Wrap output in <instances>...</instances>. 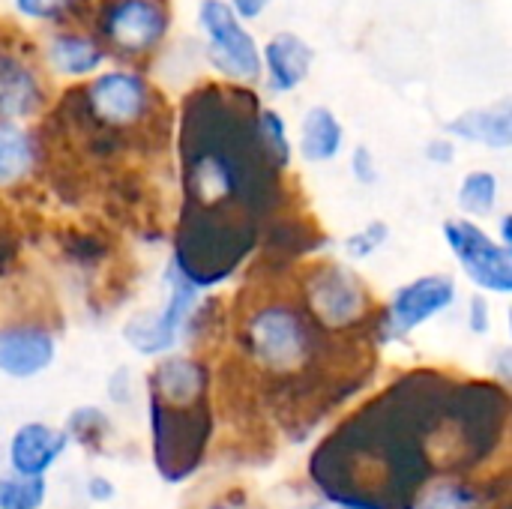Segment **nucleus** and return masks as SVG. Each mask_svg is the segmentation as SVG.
Returning a JSON list of instances; mask_svg holds the SVG:
<instances>
[{"label":"nucleus","instance_id":"20e7f679","mask_svg":"<svg viewBox=\"0 0 512 509\" xmlns=\"http://www.w3.org/2000/svg\"><path fill=\"white\" fill-rule=\"evenodd\" d=\"M81 99V111L99 129L117 132L144 123L153 114L156 90L141 72L132 69H108L99 72L84 90L75 93Z\"/></svg>","mask_w":512,"mask_h":509},{"label":"nucleus","instance_id":"dca6fc26","mask_svg":"<svg viewBox=\"0 0 512 509\" xmlns=\"http://www.w3.org/2000/svg\"><path fill=\"white\" fill-rule=\"evenodd\" d=\"M36 150L27 129L0 120V186L18 183L33 168Z\"/></svg>","mask_w":512,"mask_h":509},{"label":"nucleus","instance_id":"4468645a","mask_svg":"<svg viewBox=\"0 0 512 509\" xmlns=\"http://www.w3.org/2000/svg\"><path fill=\"white\" fill-rule=\"evenodd\" d=\"M105 57L108 54L99 45V39L87 33H75V30H57L54 36H48V45H45V60L51 63L54 72L66 78L96 75Z\"/></svg>","mask_w":512,"mask_h":509},{"label":"nucleus","instance_id":"a211bd4d","mask_svg":"<svg viewBox=\"0 0 512 509\" xmlns=\"http://www.w3.org/2000/svg\"><path fill=\"white\" fill-rule=\"evenodd\" d=\"M258 138H261V147L270 159V165L276 171H285L291 165V138H288V126H285V117L276 111V108H258Z\"/></svg>","mask_w":512,"mask_h":509},{"label":"nucleus","instance_id":"2eb2a0df","mask_svg":"<svg viewBox=\"0 0 512 509\" xmlns=\"http://www.w3.org/2000/svg\"><path fill=\"white\" fill-rule=\"evenodd\" d=\"M345 147V126L333 108L315 105L300 126V156L306 162H333Z\"/></svg>","mask_w":512,"mask_h":509},{"label":"nucleus","instance_id":"6ab92c4d","mask_svg":"<svg viewBox=\"0 0 512 509\" xmlns=\"http://www.w3.org/2000/svg\"><path fill=\"white\" fill-rule=\"evenodd\" d=\"M45 495H48L45 477H21V474L0 477V509H42Z\"/></svg>","mask_w":512,"mask_h":509},{"label":"nucleus","instance_id":"1a4fd4ad","mask_svg":"<svg viewBox=\"0 0 512 509\" xmlns=\"http://www.w3.org/2000/svg\"><path fill=\"white\" fill-rule=\"evenodd\" d=\"M315 63V48L297 36V33H276L267 39V45L261 48V75L267 78V87L273 93H291L297 90Z\"/></svg>","mask_w":512,"mask_h":509},{"label":"nucleus","instance_id":"bb28decb","mask_svg":"<svg viewBox=\"0 0 512 509\" xmlns=\"http://www.w3.org/2000/svg\"><path fill=\"white\" fill-rule=\"evenodd\" d=\"M228 6L237 12L240 21H255L264 15V9L270 6V0H228Z\"/></svg>","mask_w":512,"mask_h":509},{"label":"nucleus","instance_id":"a878e982","mask_svg":"<svg viewBox=\"0 0 512 509\" xmlns=\"http://www.w3.org/2000/svg\"><path fill=\"white\" fill-rule=\"evenodd\" d=\"M468 327H471L474 333H480V336L492 330L489 303H486L483 297H474V300H471V306H468Z\"/></svg>","mask_w":512,"mask_h":509},{"label":"nucleus","instance_id":"b1692460","mask_svg":"<svg viewBox=\"0 0 512 509\" xmlns=\"http://www.w3.org/2000/svg\"><path fill=\"white\" fill-rule=\"evenodd\" d=\"M351 174L363 186H375L378 183V162H375V153L366 144L351 150Z\"/></svg>","mask_w":512,"mask_h":509},{"label":"nucleus","instance_id":"9b49d317","mask_svg":"<svg viewBox=\"0 0 512 509\" xmlns=\"http://www.w3.org/2000/svg\"><path fill=\"white\" fill-rule=\"evenodd\" d=\"M69 435L63 429L45 426V423H24L15 429L9 441V465L12 474L21 477H45L51 465L66 453Z\"/></svg>","mask_w":512,"mask_h":509},{"label":"nucleus","instance_id":"cd10ccee","mask_svg":"<svg viewBox=\"0 0 512 509\" xmlns=\"http://www.w3.org/2000/svg\"><path fill=\"white\" fill-rule=\"evenodd\" d=\"M87 495H90V501L105 504V501H111V498H114V486H111L105 477H93V480L87 483Z\"/></svg>","mask_w":512,"mask_h":509},{"label":"nucleus","instance_id":"39448f33","mask_svg":"<svg viewBox=\"0 0 512 509\" xmlns=\"http://www.w3.org/2000/svg\"><path fill=\"white\" fill-rule=\"evenodd\" d=\"M165 306L156 318H135L126 324L123 336L126 342L144 354V357H159L165 351H171L186 327V321L192 318V309L201 297V288L171 261L168 273H165Z\"/></svg>","mask_w":512,"mask_h":509},{"label":"nucleus","instance_id":"f257e3e1","mask_svg":"<svg viewBox=\"0 0 512 509\" xmlns=\"http://www.w3.org/2000/svg\"><path fill=\"white\" fill-rule=\"evenodd\" d=\"M99 45L120 57L153 54L171 27L168 0H102L93 15Z\"/></svg>","mask_w":512,"mask_h":509},{"label":"nucleus","instance_id":"0eeeda50","mask_svg":"<svg viewBox=\"0 0 512 509\" xmlns=\"http://www.w3.org/2000/svg\"><path fill=\"white\" fill-rule=\"evenodd\" d=\"M306 300H309L315 321L327 330L360 324L372 309L369 288L351 267H342V264L318 267L306 285Z\"/></svg>","mask_w":512,"mask_h":509},{"label":"nucleus","instance_id":"4be33fe9","mask_svg":"<svg viewBox=\"0 0 512 509\" xmlns=\"http://www.w3.org/2000/svg\"><path fill=\"white\" fill-rule=\"evenodd\" d=\"M69 438L75 435L81 444H96V441H102L105 438V432H108V420H105V414L102 411H96V408H78L72 417H69V423H66V429H63Z\"/></svg>","mask_w":512,"mask_h":509},{"label":"nucleus","instance_id":"f03ea898","mask_svg":"<svg viewBox=\"0 0 512 509\" xmlns=\"http://www.w3.org/2000/svg\"><path fill=\"white\" fill-rule=\"evenodd\" d=\"M198 27L204 33L207 60L213 69L234 84H255L261 78V48L249 33L246 21L225 0L198 3Z\"/></svg>","mask_w":512,"mask_h":509},{"label":"nucleus","instance_id":"7ed1b4c3","mask_svg":"<svg viewBox=\"0 0 512 509\" xmlns=\"http://www.w3.org/2000/svg\"><path fill=\"white\" fill-rule=\"evenodd\" d=\"M249 357L273 375L297 372L309 363L315 342L300 312L291 306H264L246 324Z\"/></svg>","mask_w":512,"mask_h":509},{"label":"nucleus","instance_id":"c85d7f7f","mask_svg":"<svg viewBox=\"0 0 512 509\" xmlns=\"http://www.w3.org/2000/svg\"><path fill=\"white\" fill-rule=\"evenodd\" d=\"M207 509H234V507H225V504H216V507H207Z\"/></svg>","mask_w":512,"mask_h":509},{"label":"nucleus","instance_id":"aec40b11","mask_svg":"<svg viewBox=\"0 0 512 509\" xmlns=\"http://www.w3.org/2000/svg\"><path fill=\"white\" fill-rule=\"evenodd\" d=\"M417 509H486L483 498L462 483H441L435 486Z\"/></svg>","mask_w":512,"mask_h":509},{"label":"nucleus","instance_id":"423d86ee","mask_svg":"<svg viewBox=\"0 0 512 509\" xmlns=\"http://www.w3.org/2000/svg\"><path fill=\"white\" fill-rule=\"evenodd\" d=\"M444 240L462 270L471 276L474 285L492 294L512 291V252L495 243L477 222L471 219H450L444 222Z\"/></svg>","mask_w":512,"mask_h":509},{"label":"nucleus","instance_id":"6e6552de","mask_svg":"<svg viewBox=\"0 0 512 509\" xmlns=\"http://www.w3.org/2000/svg\"><path fill=\"white\" fill-rule=\"evenodd\" d=\"M456 303V282L447 273L420 276L402 285L381 315V342H399Z\"/></svg>","mask_w":512,"mask_h":509},{"label":"nucleus","instance_id":"f3484780","mask_svg":"<svg viewBox=\"0 0 512 509\" xmlns=\"http://www.w3.org/2000/svg\"><path fill=\"white\" fill-rule=\"evenodd\" d=\"M498 195H501V180L495 171H471L462 177L456 201L471 216H489L498 207Z\"/></svg>","mask_w":512,"mask_h":509},{"label":"nucleus","instance_id":"5701e85b","mask_svg":"<svg viewBox=\"0 0 512 509\" xmlns=\"http://www.w3.org/2000/svg\"><path fill=\"white\" fill-rule=\"evenodd\" d=\"M12 6L21 18L30 21H60L75 6V0H12Z\"/></svg>","mask_w":512,"mask_h":509},{"label":"nucleus","instance_id":"c756f323","mask_svg":"<svg viewBox=\"0 0 512 509\" xmlns=\"http://www.w3.org/2000/svg\"><path fill=\"white\" fill-rule=\"evenodd\" d=\"M300 509H324V507H300Z\"/></svg>","mask_w":512,"mask_h":509},{"label":"nucleus","instance_id":"412c9836","mask_svg":"<svg viewBox=\"0 0 512 509\" xmlns=\"http://www.w3.org/2000/svg\"><path fill=\"white\" fill-rule=\"evenodd\" d=\"M387 240H390V228H387L384 222L375 219V222H369L366 228L354 231V234L345 240V252H348V258H354V261H363V258L375 255Z\"/></svg>","mask_w":512,"mask_h":509},{"label":"nucleus","instance_id":"9d476101","mask_svg":"<svg viewBox=\"0 0 512 509\" xmlns=\"http://www.w3.org/2000/svg\"><path fill=\"white\" fill-rule=\"evenodd\" d=\"M57 354L54 336L39 327H12L0 333V372L6 378H36L51 369Z\"/></svg>","mask_w":512,"mask_h":509},{"label":"nucleus","instance_id":"393cba45","mask_svg":"<svg viewBox=\"0 0 512 509\" xmlns=\"http://www.w3.org/2000/svg\"><path fill=\"white\" fill-rule=\"evenodd\" d=\"M426 159L429 162H435V165H450L453 159H456V144H453V138H432L429 144H426Z\"/></svg>","mask_w":512,"mask_h":509},{"label":"nucleus","instance_id":"f8f14e48","mask_svg":"<svg viewBox=\"0 0 512 509\" xmlns=\"http://www.w3.org/2000/svg\"><path fill=\"white\" fill-rule=\"evenodd\" d=\"M45 102L42 81L33 66H27L18 54L0 51V120L15 123L33 117Z\"/></svg>","mask_w":512,"mask_h":509},{"label":"nucleus","instance_id":"ddd939ff","mask_svg":"<svg viewBox=\"0 0 512 509\" xmlns=\"http://www.w3.org/2000/svg\"><path fill=\"white\" fill-rule=\"evenodd\" d=\"M447 138L480 144L489 150H507L512 144V105L504 99L489 108H471L444 123Z\"/></svg>","mask_w":512,"mask_h":509}]
</instances>
